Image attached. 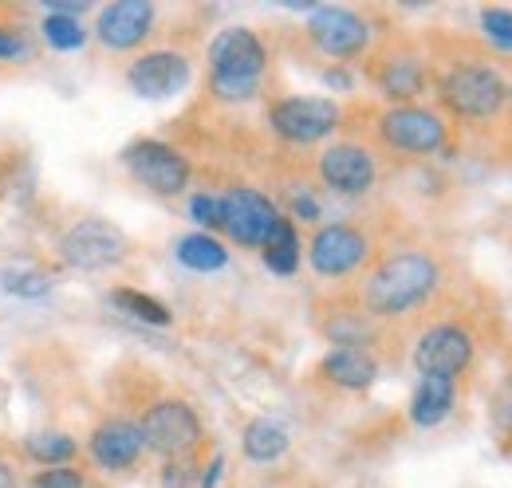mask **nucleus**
I'll return each mask as SVG.
<instances>
[{"label": "nucleus", "mask_w": 512, "mask_h": 488, "mask_svg": "<svg viewBox=\"0 0 512 488\" xmlns=\"http://www.w3.org/2000/svg\"><path fill=\"white\" fill-rule=\"evenodd\" d=\"M264 44L256 40L249 28H225L213 44H209V83L213 95L225 103H245L253 99L260 79H264Z\"/></svg>", "instance_id": "2"}, {"label": "nucleus", "mask_w": 512, "mask_h": 488, "mask_svg": "<svg viewBox=\"0 0 512 488\" xmlns=\"http://www.w3.org/2000/svg\"><path fill=\"white\" fill-rule=\"evenodd\" d=\"M320 178L335 193H367L375 185V158L355 142H339L320 154Z\"/></svg>", "instance_id": "14"}, {"label": "nucleus", "mask_w": 512, "mask_h": 488, "mask_svg": "<svg viewBox=\"0 0 512 488\" xmlns=\"http://www.w3.org/2000/svg\"><path fill=\"white\" fill-rule=\"evenodd\" d=\"M473 359V343L461 327L453 323H442V327H430L418 347H414V363L422 374H442V378H453L457 370H465Z\"/></svg>", "instance_id": "11"}, {"label": "nucleus", "mask_w": 512, "mask_h": 488, "mask_svg": "<svg viewBox=\"0 0 512 488\" xmlns=\"http://www.w3.org/2000/svg\"><path fill=\"white\" fill-rule=\"evenodd\" d=\"M284 449H288V433L276 426V422L256 418L253 426L245 429V457H249V461L268 465V461L284 457Z\"/></svg>", "instance_id": "21"}, {"label": "nucleus", "mask_w": 512, "mask_h": 488, "mask_svg": "<svg viewBox=\"0 0 512 488\" xmlns=\"http://www.w3.org/2000/svg\"><path fill=\"white\" fill-rule=\"evenodd\" d=\"M178 260L186 268H193V272H217V268L229 264V252H225V244L213 241L209 233H190V237L178 241Z\"/></svg>", "instance_id": "20"}, {"label": "nucleus", "mask_w": 512, "mask_h": 488, "mask_svg": "<svg viewBox=\"0 0 512 488\" xmlns=\"http://www.w3.org/2000/svg\"><path fill=\"white\" fill-rule=\"evenodd\" d=\"M0 284L12 292V296H24V300H36L48 292V276L36 272V268H4L0 272Z\"/></svg>", "instance_id": "26"}, {"label": "nucleus", "mask_w": 512, "mask_h": 488, "mask_svg": "<svg viewBox=\"0 0 512 488\" xmlns=\"http://www.w3.org/2000/svg\"><path fill=\"white\" fill-rule=\"evenodd\" d=\"M339 126V107L331 99H312V95H292V99H280L272 107V130L284 138V142H320L331 130Z\"/></svg>", "instance_id": "8"}, {"label": "nucleus", "mask_w": 512, "mask_h": 488, "mask_svg": "<svg viewBox=\"0 0 512 488\" xmlns=\"http://www.w3.org/2000/svg\"><path fill=\"white\" fill-rule=\"evenodd\" d=\"M111 300H115L119 311H127L130 319H142V323H150V327H170V311L158 304V300L134 292V288H119Z\"/></svg>", "instance_id": "23"}, {"label": "nucleus", "mask_w": 512, "mask_h": 488, "mask_svg": "<svg viewBox=\"0 0 512 488\" xmlns=\"http://www.w3.org/2000/svg\"><path fill=\"white\" fill-rule=\"evenodd\" d=\"M367 260V237L351 225H323L312 241V268L320 276H347Z\"/></svg>", "instance_id": "13"}, {"label": "nucleus", "mask_w": 512, "mask_h": 488, "mask_svg": "<svg viewBox=\"0 0 512 488\" xmlns=\"http://www.w3.org/2000/svg\"><path fill=\"white\" fill-rule=\"evenodd\" d=\"M75 449H79V445H75L67 433H36V437L24 441V453L36 457V461H48V469H52L56 461L75 457Z\"/></svg>", "instance_id": "24"}, {"label": "nucleus", "mask_w": 512, "mask_h": 488, "mask_svg": "<svg viewBox=\"0 0 512 488\" xmlns=\"http://www.w3.org/2000/svg\"><path fill=\"white\" fill-rule=\"evenodd\" d=\"M323 374H327L331 382L347 386V390H367V386L375 382V374H379V363H375L363 347H335V351H327V359H323Z\"/></svg>", "instance_id": "17"}, {"label": "nucleus", "mask_w": 512, "mask_h": 488, "mask_svg": "<svg viewBox=\"0 0 512 488\" xmlns=\"http://www.w3.org/2000/svg\"><path fill=\"white\" fill-rule=\"evenodd\" d=\"M509 394H512V382H509Z\"/></svg>", "instance_id": "32"}, {"label": "nucleus", "mask_w": 512, "mask_h": 488, "mask_svg": "<svg viewBox=\"0 0 512 488\" xmlns=\"http://www.w3.org/2000/svg\"><path fill=\"white\" fill-rule=\"evenodd\" d=\"M44 40L52 44V48H60V52H75V48H83V24H79V16H56V12H48L44 16Z\"/></svg>", "instance_id": "25"}, {"label": "nucleus", "mask_w": 512, "mask_h": 488, "mask_svg": "<svg viewBox=\"0 0 512 488\" xmlns=\"http://www.w3.org/2000/svg\"><path fill=\"white\" fill-rule=\"evenodd\" d=\"M142 445L162 457H182L201 441V422L186 402H158L142 414Z\"/></svg>", "instance_id": "7"}, {"label": "nucleus", "mask_w": 512, "mask_h": 488, "mask_svg": "<svg viewBox=\"0 0 512 488\" xmlns=\"http://www.w3.org/2000/svg\"><path fill=\"white\" fill-rule=\"evenodd\" d=\"M276 225H280V213L260 189H229V193H221V229L237 244L264 248V241L272 237Z\"/></svg>", "instance_id": "5"}, {"label": "nucleus", "mask_w": 512, "mask_h": 488, "mask_svg": "<svg viewBox=\"0 0 512 488\" xmlns=\"http://www.w3.org/2000/svg\"><path fill=\"white\" fill-rule=\"evenodd\" d=\"M264 264L268 272L276 276H292L300 268V237H296V225L280 217V225L272 229V237L264 241Z\"/></svg>", "instance_id": "19"}, {"label": "nucleus", "mask_w": 512, "mask_h": 488, "mask_svg": "<svg viewBox=\"0 0 512 488\" xmlns=\"http://www.w3.org/2000/svg\"><path fill=\"white\" fill-rule=\"evenodd\" d=\"M379 134L386 146L402 154H430L446 142V122L422 107H390L379 119Z\"/></svg>", "instance_id": "9"}, {"label": "nucleus", "mask_w": 512, "mask_h": 488, "mask_svg": "<svg viewBox=\"0 0 512 488\" xmlns=\"http://www.w3.org/2000/svg\"><path fill=\"white\" fill-rule=\"evenodd\" d=\"M453 410V378L442 374H422L414 398H410V418L414 426H438Z\"/></svg>", "instance_id": "18"}, {"label": "nucleus", "mask_w": 512, "mask_h": 488, "mask_svg": "<svg viewBox=\"0 0 512 488\" xmlns=\"http://www.w3.org/2000/svg\"><path fill=\"white\" fill-rule=\"evenodd\" d=\"M32 488H83V477L75 469H44Z\"/></svg>", "instance_id": "29"}, {"label": "nucleus", "mask_w": 512, "mask_h": 488, "mask_svg": "<svg viewBox=\"0 0 512 488\" xmlns=\"http://www.w3.org/2000/svg\"><path fill=\"white\" fill-rule=\"evenodd\" d=\"M87 449H91L95 465H103V469H130L146 445H142V429L134 426V422H119L115 418V422H103L91 433Z\"/></svg>", "instance_id": "16"}, {"label": "nucleus", "mask_w": 512, "mask_h": 488, "mask_svg": "<svg viewBox=\"0 0 512 488\" xmlns=\"http://www.w3.org/2000/svg\"><path fill=\"white\" fill-rule=\"evenodd\" d=\"M16 56H28V44L16 32L0 28V60H16Z\"/></svg>", "instance_id": "30"}, {"label": "nucleus", "mask_w": 512, "mask_h": 488, "mask_svg": "<svg viewBox=\"0 0 512 488\" xmlns=\"http://www.w3.org/2000/svg\"><path fill=\"white\" fill-rule=\"evenodd\" d=\"M379 83L390 99H414L422 91V67L414 60H390L379 71Z\"/></svg>", "instance_id": "22"}, {"label": "nucleus", "mask_w": 512, "mask_h": 488, "mask_svg": "<svg viewBox=\"0 0 512 488\" xmlns=\"http://www.w3.org/2000/svg\"><path fill=\"white\" fill-rule=\"evenodd\" d=\"M123 162H127V170L138 182L146 185V189H154V193H162V197L182 193L186 182H190V162L174 146H166V142L142 138V142L127 146Z\"/></svg>", "instance_id": "6"}, {"label": "nucleus", "mask_w": 512, "mask_h": 488, "mask_svg": "<svg viewBox=\"0 0 512 488\" xmlns=\"http://www.w3.org/2000/svg\"><path fill=\"white\" fill-rule=\"evenodd\" d=\"M481 28H485V36H489L501 52H512V12L509 8H489V12L481 16Z\"/></svg>", "instance_id": "27"}, {"label": "nucleus", "mask_w": 512, "mask_h": 488, "mask_svg": "<svg viewBox=\"0 0 512 488\" xmlns=\"http://www.w3.org/2000/svg\"><path fill=\"white\" fill-rule=\"evenodd\" d=\"M221 473H225V461H221V457H213V461H209V469H205V477H201V488H217Z\"/></svg>", "instance_id": "31"}, {"label": "nucleus", "mask_w": 512, "mask_h": 488, "mask_svg": "<svg viewBox=\"0 0 512 488\" xmlns=\"http://www.w3.org/2000/svg\"><path fill=\"white\" fill-rule=\"evenodd\" d=\"M308 32H312V44L327 56H355L371 40L367 20L355 16L351 8H316Z\"/></svg>", "instance_id": "12"}, {"label": "nucleus", "mask_w": 512, "mask_h": 488, "mask_svg": "<svg viewBox=\"0 0 512 488\" xmlns=\"http://www.w3.org/2000/svg\"><path fill=\"white\" fill-rule=\"evenodd\" d=\"M127 79L142 99H170L190 83V60L178 52H146L130 63Z\"/></svg>", "instance_id": "10"}, {"label": "nucleus", "mask_w": 512, "mask_h": 488, "mask_svg": "<svg viewBox=\"0 0 512 488\" xmlns=\"http://www.w3.org/2000/svg\"><path fill=\"white\" fill-rule=\"evenodd\" d=\"M442 95H446V103L457 115H465V119H489L505 103V83L485 63H457L446 75V83H442Z\"/></svg>", "instance_id": "3"}, {"label": "nucleus", "mask_w": 512, "mask_h": 488, "mask_svg": "<svg viewBox=\"0 0 512 488\" xmlns=\"http://www.w3.org/2000/svg\"><path fill=\"white\" fill-rule=\"evenodd\" d=\"M60 256H64L71 268H111L127 256V237L111 225V221H99V217H87V221H75L60 237Z\"/></svg>", "instance_id": "4"}, {"label": "nucleus", "mask_w": 512, "mask_h": 488, "mask_svg": "<svg viewBox=\"0 0 512 488\" xmlns=\"http://www.w3.org/2000/svg\"><path fill=\"white\" fill-rule=\"evenodd\" d=\"M438 288V264L426 252H394L363 284V300L375 315H402Z\"/></svg>", "instance_id": "1"}, {"label": "nucleus", "mask_w": 512, "mask_h": 488, "mask_svg": "<svg viewBox=\"0 0 512 488\" xmlns=\"http://www.w3.org/2000/svg\"><path fill=\"white\" fill-rule=\"evenodd\" d=\"M190 213L197 225L205 229H221V197L217 193H197L190 201Z\"/></svg>", "instance_id": "28"}, {"label": "nucleus", "mask_w": 512, "mask_h": 488, "mask_svg": "<svg viewBox=\"0 0 512 488\" xmlns=\"http://www.w3.org/2000/svg\"><path fill=\"white\" fill-rule=\"evenodd\" d=\"M150 24H154V4H146V0H119V4L99 12V40L111 52H127V48H138L146 40Z\"/></svg>", "instance_id": "15"}]
</instances>
